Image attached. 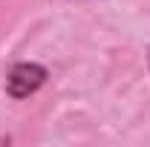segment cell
Segmentation results:
<instances>
[{
  "label": "cell",
  "mask_w": 150,
  "mask_h": 147,
  "mask_svg": "<svg viewBox=\"0 0 150 147\" xmlns=\"http://www.w3.org/2000/svg\"><path fill=\"white\" fill-rule=\"evenodd\" d=\"M46 84V69L40 66V64H32V61H20L15 64L9 75H6V92H9V98H29V95H35L40 87Z\"/></svg>",
  "instance_id": "1"
}]
</instances>
